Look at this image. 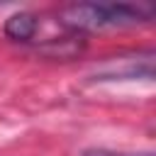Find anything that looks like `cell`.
I'll use <instances>...</instances> for the list:
<instances>
[{"label": "cell", "mask_w": 156, "mask_h": 156, "mask_svg": "<svg viewBox=\"0 0 156 156\" xmlns=\"http://www.w3.org/2000/svg\"><path fill=\"white\" fill-rule=\"evenodd\" d=\"M154 66H151V51L139 61V58H122L117 63H107L95 73V80H134V78H151Z\"/></svg>", "instance_id": "obj_2"}, {"label": "cell", "mask_w": 156, "mask_h": 156, "mask_svg": "<svg viewBox=\"0 0 156 156\" xmlns=\"http://www.w3.org/2000/svg\"><path fill=\"white\" fill-rule=\"evenodd\" d=\"M151 17L154 7L146 2H76L61 7L56 22L63 29L85 37L88 32L136 27L151 22Z\"/></svg>", "instance_id": "obj_1"}, {"label": "cell", "mask_w": 156, "mask_h": 156, "mask_svg": "<svg viewBox=\"0 0 156 156\" xmlns=\"http://www.w3.org/2000/svg\"><path fill=\"white\" fill-rule=\"evenodd\" d=\"M80 156H154V154L151 151H117V149L93 146V149H85Z\"/></svg>", "instance_id": "obj_4"}, {"label": "cell", "mask_w": 156, "mask_h": 156, "mask_svg": "<svg viewBox=\"0 0 156 156\" xmlns=\"http://www.w3.org/2000/svg\"><path fill=\"white\" fill-rule=\"evenodd\" d=\"M39 27H41V20L39 15L29 12V10H20V12H12L5 24H2V32L10 41H17V44H34L37 37H39Z\"/></svg>", "instance_id": "obj_3"}, {"label": "cell", "mask_w": 156, "mask_h": 156, "mask_svg": "<svg viewBox=\"0 0 156 156\" xmlns=\"http://www.w3.org/2000/svg\"><path fill=\"white\" fill-rule=\"evenodd\" d=\"M76 39H80V34H68V37L58 39V44H73V46H76ZM46 49H51L54 54L63 56V54H61V46H56V39H49V41H46V46H44V51H46Z\"/></svg>", "instance_id": "obj_5"}]
</instances>
